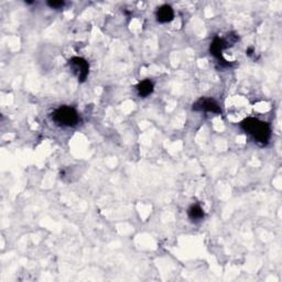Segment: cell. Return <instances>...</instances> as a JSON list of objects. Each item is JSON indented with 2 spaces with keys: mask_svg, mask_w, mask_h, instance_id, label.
I'll list each match as a JSON object with an SVG mask.
<instances>
[{
  "mask_svg": "<svg viewBox=\"0 0 282 282\" xmlns=\"http://www.w3.org/2000/svg\"><path fill=\"white\" fill-rule=\"evenodd\" d=\"M242 128L250 134L257 142L267 143L271 137V129L267 123L258 121L256 118H247L242 122Z\"/></svg>",
  "mask_w": 282,
  "mask_h": 282,
  "instance_id": "obj_1",
  "label": "cell"
},
{
  "mask_svg": "<svg viewBox=\"0 0 282 282\" xmlns=\"http://www.w3.org/2000/svg\"><path fill=\"white\" fill-rule=\"evenodd\" d=\"M173 17H175L173 9L167 5H164V6H162V7H160L157 13V19L161 23L170 22L173 19Z\"/></svg>",
  "mask_w": 282,
  "mask_h": 282,
  "instance_id": "obj_6",
  "label": "cell"
},
{
  "mask_svg": "<svg viewBox=\"0 0 282 282\" xmlns=\"http://www.w3.org/2000/svg\"><path fill=\"white\" fill-rule=\"evenodd\" d=\"M229 46V42H226L225 40L220 39V38H215L214 41L212 42L211 47H209V51H211L212 55H214L216 59L218 60L220 64H223L224 67H230L231 63H229L226 60L223 59V55L221 53Z\"/></svg>",
  "mask_w": 282,
  "mask_h": 282,
  "instance_id": "obj_4",
  "label": "cell"
},
{
  "mask_svg": "<svg viewBox=\"0 0 282 282\" xmlns=\"http://www.w3.org/2000/svg\"><path fill=\"white\" fill-rule=\"evenodd\" d=\"M47 6L53 9H60V8H63L64 2H47Z\"/></svg>",
  "mask_w": 282,
  "mask_h": 282,
  "instance_id": "obj_9",
  "label": "cell"
},
{
  "mask_svg": "<svg viewBox=\"0 0 282 282\" xmlns=\"http://www.w3.org/2000/svg\"><path fill=\"white\" fill-rule=\"evenodd\" d=\"M193 110L196 111H208L214 114H220L221 109L219 105L212 98H201L193 104Z\"/></svg>",
  "mask_w": 282,
  "mask_h": 282,
  "instance_id": "obj_5",
  "label": "cell"
},
{
  "mask_svg": "<svg viewBox=\"0 0 282 282\" xmlns=\"http://www.w3.org/2000/svg\"><path fill=\"white\" fill-rule=\"evenodd\" d=\"M69 65L71 70L73 71V73L76 75L77 79H79V81L83 82L86 80L89 72V65L86 62V60L77 57L72 58L69 61Z\"/></svg>",
  "mask_w": 282,
  "mask_h": 282,
  "instance_id": "obj_3",
  "label": "cell"
},
{
  "mask_svg": "<svg viewBox=\"0 0 282 282\" xmlns=\"http://www.w3.org/2000/svg\"><path fill=\"white\" fill-rule=\"evenodd\" d=\"M79 115H77L76 110L72 107H60L53 114V121L59 125L67 126V127H71V126H75L79 123Z\"/></svg>",
  "mask_w": 282,
  "mask_h": 282,
  "instance_id": "obj_2",
  "label": "cell"
},
{
  "mask_svg": "<svg viewBox=\"0 0 282 282\" xmlns=\"http://www.w3.org/2000/svg\"><path fill=\"white\" fill-rule=\"evenodd\" d=\"M138 94H139L141 97H147L150 94L153 92V84L151 81L145 80L141 83H139V85L137 86Z\"/></svg>",
  "mask_w": 282,
  "mask_h": 282,
  "instance_id": "obj_7",
  "label": "cell"
},
{
  "mask_svg": "<svg viewBox=\"0 0 282 282\" xmlns=\"http://www.w3.org/2000/svg\"><path fill=\"white\" fill-rule=\"evenodd\" d=\"M188 215L192 220H200L204 217V211L200 205H192L189 208Z\"/></svg>",
  "mask_w": 282,
  "mask_h": 282,
  "instance_id": "obj_8",
  "label": "cell"
}]
</instances>
